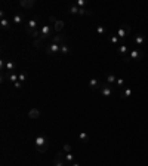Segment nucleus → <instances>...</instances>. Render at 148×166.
Returning a JSON list of instances; mask_svg holds the SVG:
<instances>
[{
  "label": "nucleus",
  "instance_id": "1",
  "mask_svg": "<svg viewBox=\"0 0 148 166\" xmlns=\"http://www.w3.org/2000/svg\"><path fill=\"white\" fill-rule=\"evenodd\" d=\"M34 147H36V150L40 151V153L47 151V148H49V140H47V137H45V135H37V137L34 138Z\"/></svg>",
  "mask_w": 148,
  "mask_h": 166
},
{
  "label": "nucleus",
  "instance_id": "2",
  "mask_svg": "<svg viewBox=\"0 0 148 166\" xmlns=\"http://www.w3.org/2000/svg\"><path fill=\"white\" fill-rule=\"evenodd\" d=\"M54 33H55V30H54V27H50L49 24H45V25H41L40 28V37L39 39L43 42V40H47V39H52L54 37Z\"/></svg>",
  "mask_w": 148,
  "mask_h": 166
},
{
  "label": "nucleus",
  "instance_id": "3",
  "mask_svg": "<svg viewBox=\"0 0 148 166\" xmlns=\"http://www.w3.org/2000/svg\"><path fill=\"white\" fill-rule=\"evenodd\" d=\"M129 58H130V61H141L144 58V51L139 47H133L129 52Z\"/></svg>",
  "mask_w": 148,
  "mask_h": 166
},
{
  "label": "nucleus",
  "instance_id": "4",
  "mask_svg": "<svg viewBox=\"0 0 148 166\" xmlns=\"http://www.w3.org/2000/svg\"><path fill=\"white\" fill-rule=\"evenodd\" d=\"M45 52L47 55H50V56H55V55H58L61 52V45H56V43H50V45H47L45 47Z\"/></svg>",
  "mask_w": 148,
  "mask_h": 166
},
{
  "label": "nucleus",
  "instance_id": "5",
  "mask_svg": "<svg viewBox=\"0 0 148 166\" xmlns=\"http://www.w3.org/2000/svg\"><path fill=\"white\" fill-rule=\"evenodd\" d=\"M130 31H132V28H130V25H128V24H124V25H120L119 27V30H117V36L121 39H124V37H128L129 34H130Z\"/></svg>",
  "mask_w": 148,
  "mask_h": 166
},
{
  "label": "nucleus",
  "instance_id": "6",
  "mask_svg": "<svg viewBox=\"0 0 148 166\" xmlns=\"http://www.w3.org/2000/svg\"><path fill=\"white\" fill-rule=\"evenodd\" d=\"M115 52H117V55H119V56H120L121 60H123V58H126V56H129V52H130V49H129V47L126 46L124 43H120L119 46L115 47Z\"/></svg>",
  "mask_w": 148,
  "mask_h": 166
},
{
  "label": "nucleus",
  "instance_id": "7",
  "mask_svg": "<svg viewBox=\"0 0 148 166\" xmlns=\"http://www.w3.org/2000/svg\"><path fill=\"white\" fill-rule=\"evenodd\" d=\"M49 21L54 24L55 33H59V31H62V30H64V21H62V20H56L55 16H50V18H49Z\"/></svg>",
  "mask_w": 148,
  "mask_h": 166
},
{
  "label": "nucleus",
  "instance_id": "8",
  "mask_svg": "<svg viewBox=\"0 0 148 166\" xmlns=\"http://www.w3.org/2000/svg\"><path fill=\"white\" fill-rule=\"evenodd\" d=\"M99 92H101V95H104L105 98H108V96L113 95L114 89H113V86H110V85H107V83H102L101 87H99Z\"/></svg>",
  "mask_w": 148,
  "mask_h": 166
},
{
  "label": "nucleus",
  "instance_id": "9",
  "mask_svg": "<svg viewBox=\"0 0 148 166\" xmlns=\"http://www.w3.org/2000/svg\"><path fill=\"white\" fill-rule=\"evenodd\" d=\"M16 68H18V65H16L15 61H12V60L5 61V68H3V71H7V73H16Z\"/></svg>",
  "mask_w": 148,
  "mask_h": 166
},
{
  "label": "nucleus",
  "instance_id": "10",
  "mask_svg": "<svg viewBox=\"0 0 148 166\" xmlns=\"http://www.w3.org/2000/svg\"><path fill=\"white\" fill-rule=\"evenodd\" d=\"M133 43L136 45V47H139V49H141V47L147 43V39H145V36H144V34H136V36H133Z\"/></svg>",
  "mask_w": 148,
  "mask_h": 166
},
{
  "label": "nucleus",
  "instance_id": "11",
  "mask_svg": "<svg viewBox=\"0 0 148 166\" xmlns=\"http://www.w3.org/2000/svg\"><path fill=\"white\" fill-rule=\"evenodd\" d=\"M0 27L3 28V31H9L11 30V22L7 21L5 12H2V20H0Z\"/></svg>",
  "mask_w": 148,
  "mask_h": 166
},
{
  "label": "nucleus",
  "instance_id": "12",
  "mask_svg": "<svg viewBox=\"0 0 148 166\" xmlns=\"http://www.w3.org/2000/svg\"><path fill=\"white\" fill-rule=\"evenodd\" d=\"M64 151H59V153L56 154V159H55V166H68L67 162L64 160Z\"/></svg>",
  "mask_w": 148,
  "mask_h": 166
},
{
  "label": "nucleus",
  "instance_id": "13",
  "mask_svg": "<svg viewBox=\"0 0 148 166\" xmlns=\"http://www.w3.org/2000/svg\"><path fill=\"white\" fill-rule=\"evenodd\" d=\"M132 92H133V91H132V87H124V89H123V91H121V93H120V98L121 100H126V98H130V96H132Z\"/></svg>",
  "mask_w": 148,
  "mask_h": 166
},
{
  "label": "nucleus",
  "instance_id": "14",
  "mask_svg": "<svg viewBox=\"0 0 148 166\" xmlns=\"http://www.w3.org/2000/svg\"><path fill=\"white\" fill-rule=\"evenodd\" d=\"M115 80H117V77H115V74H113V73H108L107 76H105V83L110 85V86L115 85Z\"/></svg>",
  "mask_w": 148,
  "mask_h": 166
},
{
  "label": "nucleus",
  "instance_id": "15",
  "mask_svg": "<svg viewBox=\"0 0 148 166\" xmlns=\"http://www.w3.org/2000/svg\"><path fill=\"white\" fill-rule=\"evenodd\" d=\"M101 82H99V79H90L89 80V87L90 89H99L101 87Z\"/></svg>",
  "mask_w": 148,
  "mask_h": 166
},
{
  "label": "nucleus",
  "instance_id": "16",
  "mask_svg": "<svg viewBox=\"0 0 148 166\" xmlns=\"http://www.w3.org/2000/svg\"><path fill=\"white\" fill-rule=\"evenodd\" d=\"M28 117H30V119H39V117H40V110L31 108V110L28 111Z\"/></svg>",
  "mask_w": 148,
  "mask_h": 166
},
{
  "label": "nucleus",
  "instance_id": "17",
  "mask_svg": "<svg viewBox=\"0 0 148 166\" xmlns=\"http://www.w3.org/2000/svg\"><path fill=\"white\" fill-rule=\"evenodd\" d=\"M64 160H65V162H67V165L70 166V165H73L74 163L76 157H74V154H71V153H65L64 154Z\"/></svg>",
  "mask_w": 148,
  "mask_h": 166
},
{
  "label": "nucleus",
  "instance_id": "18",
  "mask_svg": "<svg viewBox=\"0 0 148 166\" xmlns=\"http://www.w3.org/2000/svg\"><path fill=\"white\" fill-rule=\"evenodd\" d=\"M20 6L21 7H33L34 6V0H21L20 2Z\"/></svg>",
  "mask_w": 148,
  "mask_h": 166
},
{
  "label": "nucleus",
  "instance_id": "19",
  "mask_svg": "<svg viewBox=\"0 0 148 166\" xmlns=\"http://www.w3.org/2000/svg\"><path fill=\"white\" fill-rule=\"evenodd\" d=\"M64 40H65V39H64L62 36H54V37L50 39V43H56V45H62V43H65Z\"/></svg>",
  "mask_w": 148,
  "mask_h": 166
},
{
  "label": "nucleus",
  "instance_id": "20",
  "mask_svg": "<svg viewBox=\"0 0 148 166\" xmlns=\"http://www.w3.org/2000/svg\"><path fill=\"white\" fill-rule=\"evenodd\" d=\"M68 12L71 15H79L80 13V7L76 6V5H71V6H68Z\"/></svg>",
  "mask_w": 148,
  "mask_h": 166
},
{
  "label": "nucleus",
  "instance_id": "21",
  "mask_svg": "<svg viewBox=\"0 0 148 166\" xmlns=\"http://www.w3.org/2000/svg\"><path fill=\"white\" fill-rule=\"evenodd\" d=\"M79 140H80V142H88L89 141V133L88 132H80L79 133Z\"/></svg>",
  "mask_w": 148,
  "mask_h": 166
},
{
  "label": "nucleus",
  "instance_id": "22",
  "mask_svg": "<svg viewBox=\"0 0 148 166\" xmlns=\"http://www.w3.org/2000/svg\"><path fill=\"white\" fill-rule=\"evenodd\" d=\"M12 21H14V24H18V25L24 22V20H22V16H21V15H18V13H15L14 16H12Z\"/></svg>",
  "mask_w": 148,
  "mask_h": 166
},
{
  "label": "nucleus",
  "instance_id": "23",
  "mask_svg": "<svg viewBox=\"0 0 148 166\" xmlns=\"http://www.w3.org/2000/svg\"><path fill=\"white\" fill-rule=\"evenodd\" d=\"M61 55H67V53H70V47H68L67 43H62L61 45Z\"/></svg>",
  "mask_w": 148,
  "mask_h": 166
},
{
  "label": "nucleus",
  "instance_id": "24",
  "mask_svg": "<svg viewBox=\"0 0 148 166\" xmlns=\"http://www.w3.org/2000/svg\"><path fill=\"white\" fill-rule=\"evenodd\" d=\"M110 42H111L113 45H115V46H117V45L120 43V37H119L117 34H113V36H110Z\"/></svg>",
  "mask_w": 148,
  "mask_h": 166
},
{
  "label": "nucleus",
  "instance_id": "25",
  "mask_svg": "<svg viewBox=\"0 0 148 166\" xmlns=\"http://www.w3.org/2000/svg\"><path fill=\"white\" fill-rule=\"evenodd\" d=\"M96 33L99 34V36H105V34H107V28L104 25H98L96 27Z\"/></svg>",
  "mask_w": 148,
  "mask_h": 166
},
{
  "label": "nucleus",
  "instance_id": "26",
  "mask_svg": "<svg viewBox=\"0 0 148 166\" xmlns=\"http://www.w3.org/2000/svg\"><path fill=\"white\" fill-rule=\"evenodd\" d=\"M76 6H79L80 9H86V5H88V2L86 0H77L76 3H74Z\"/></svg>",
  "mask_w": 148,
  "mask_h": 166
},
{
  "label": "nucleus",
  "instance_id": "27",
  "mask_svg": "<svg viewBox=\"0 0 148 166\" xmlns=\"http://www.w3.org/2000/svg\"><path fill=\"white\" fill-rule=\"evenodd\" d=\"M18 80H20L22 85L25 83V80H27V74H25V71H21V73H18Z\"/></svg>",
  "mask_w": 148,
  "mask_h": 166
},
{
  "label": "nucleus",
  "instance_id": "28",
  "mask_svg": "<svg viewBox=\"0 0 148 166\" xmlns=\"http://www.w3.org/2000/svg\"><path fill=\"white\" fill-rule=\"evenodd\" d=\"M124 83H126V80L123 77H117V80H115V85L119 87H124Z\"/></svg>",
  "mask_w": 148,
  "mask_h": 166
},
{
  "label": "nucleus",
  "instance_id": "29",
  "mask_svg": "<svg viewBox=\"0 0 148 166\" xmlns=\"http://www.w3.org/2000/svg\"><path fill=\"white\" fill-rule=\"evenodd\" d=\"M62 151H64V153H71V146H70V144H64V147H62Z\"/></svg>",
  "mask_w": 148,
  "mask_h": 166
},
{
  "label": "nucleus",
  "instance_id": "30",
  "mask_svg": "<svg viewBox=\"0 0 148 166\" xmlns=\"http://www.w3.org/2000/svg\"><path fill=\"white\" fill-rule=\"evenodd\" d=\"M14 86L16 87V89H21V87H22V83H21L20 80H18V82H16V83H14Z\"/></svg>",
  "mask_w": 148,
  "mask_h": 166
},
{
  "label": "nucleus",
  "instance_id": "31",
  "mask_svg": "<svg viewBox=\"0 0 148 166\" xmlns=\"http://www.w3.org/2000/svg\"><path fill=\"white\" fill-rule=\"evenodd\" d=\"M70 166H80V165H79V163H76V162H74L73 165H70Z\"/></svg>",
  "mask_w": 148,
  "mask_h": 166
}]
</instances>
